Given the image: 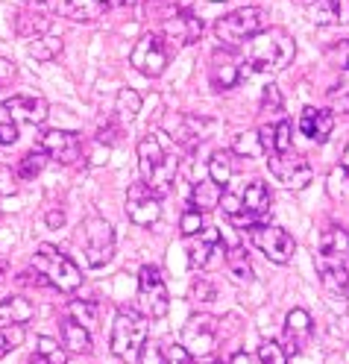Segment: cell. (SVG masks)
I'll use <instances>...</instances> for the list:
<instances>
[{
  "instance_id": "1",
  "label": "cell",
  "mask_w": 349,
  "mask_h": 364,
  "mask_svg": "<svg viewBox=\"0 0 349 364\" xmlns=\"http://www.w3.org/2000/svg\"><path fill=\"white\" fill-rule=\"evenodd\" d=\"M138 171H141V182L159 200L171 194L179 171V159H176V141L165 129H156L147 139H141V144H138Z\"/></svg>"
},
{
  "instance_id": "2",
  "label": "cell",
  "mask_w": 349,
  "mask_h": 364,
  "mask_svg": "<svg viewBox=\"0 0 349 364\" xmlns=\"http://www.w3.org/2000/svg\"><path fill=\"white\" fill-rule=\"evenodd\" d=\"M314 264L320 273V282L326 285V291H329L332 297L346 294V288H349V232L340 230V226L323 230Z\"/></svg>"
},
{
  "instance_id": "3",
  "label": "cell",
  "mask_w": 349,
  "mask_h": 364,
  "mask_svg": "<svg viewBox=\"0 0 349 364\" xmlns=\"http://www.w3.org/2000/svg\"><path fill=\"white\" fill-rule=\"evenodd\" d=\"M296 56V44L294 36L282 27H270L262 30L255 38H249L247 44V65L255 74H273L288 68Z\"/></svg>"
},
{
  "instance_id": "4",
  "label": "cell",
  "mask_w": 349,
  "mask_h": 364,
  "mask_svg": "<svg viewBox=\"0 0 349 364\" xmlns=\"http://www.w3.org/2000/svg\"><path fill=\"white\" fill-rule=\"evenodd\" d=\"M33 270L38 273L44 282L53 285V288L62 291V294H74V291L82 285L80 267H77L71 259H68L59 247H53V244H38V247H36Z\"/></svg>"
},
{
  "instance_id": "5",
  "label": "cell",
  "mask_w": 349,
  "mask_h": 364,
  "mask_svg": "<svg viewBox=\"0 0 349 364\" xmlns=\"http://www.w3.org/2000/svg\"><path fill=\"white\" fill-rule=\"evenodd\" d=\"M262 30H267V12L262 6L235 9V12L218 18V24H215V36H218V41L223 44L226 50L241 48L244 41L255 38Z\"/></svg>"
},
{
  "instance_id": "6",
  "label": "cell",
  "mask_w": 349,
  "mask_h": 364,
  "mask_svg": "<svg viewBox=\"0 0 349 364\" xmlns=\"http://www.w3.org/2000/svg\"><path fill=\"white\" fill-rule=\"evenodd\" d=\"M147 341V317L144 314H135V311H118L114 314V323H112V335H109V350L129 361L138 355V350L144 347Z\"/></svg>"
},
{
  "instance_id": "7",
  "label": "cell",
  "mask_w": 349,
  "mask_h": 364,
  "mask_svg": "<svg viewBox=\"0 0 349 364\" xmlns=\"http://www.w3.org/2000/svg\"><path fill=\"white\" fill-rule=\"evenodd\" d=\"M138 309L147 321H161L171 311V294L161 279V270L153 264H144L138 273Z\"/></svg>"
},
{
  "instance_id": "8",
  "label": "cell",
  "mask_w": 349,
  "mask_h": 364,
  "mask_svg": "<svg viewBox=\"0 0 349 364\" xmlns=\"http://www.w3.org/2000/svg\"><path fill=\"white\" fill-rule=\"evenodd\" d=\"M252 247L259 250V253H264L267 262L273 264H288L296 253V241L291 238L288 230H282V226H270V223H252L247 230Z\"/></svg>"
},
{
  "instance_id": "9",
  "label": "cell",
  "mask_w": 349,
  "mask_h": 364,
  "mask_svg": "<svg viewBox=\"0 0 349 364\" xmlns=\"http://www.w3.org/2000/svg\"><path fill=\"white\" fill-rule=\"evenodd\" d=\"M82 247H85V262L91 267H103L114 256V230L112 223L100 215H91L82 223Z\"/></svg>"
},
{
  "instance_id": "10",
  "label": "cell",
  "mask_w": 349,
  "mask_h": 364,
  "mask_svg": "<svg viewBox=\"0 0 349 364\" xmlns=\"http://www.w3.org/2000/svg\"><path fill=\"white\" fill-rule=\"evenodd\" d=\"M129 65L135 68L138 74L144 77H161L168 68V44L159 33H147L135 41V48L129 53Z\"/></svg>"
},
{
  "instance_id": "11",
  "label": "cell",
  "mask_w": 349,
  "mask_h": 364,
  "mask_svg": "<svg viewBox=\"0 0 349 364\" xmlns=\"http://www.w3.org/2000/svg\"><path fill=\"white\" fill-rule=\"evenodd\" d=\"M267 168L285 188H296V191L306 188L311 182V176H314L311 165L296 150H291V153H267Z\"/></svg>"
},
{
  "instance_id": "12",
  "label": "cell",
  "mask_w": 349,
  "mask_h": 364,
  "mask_svg": "<svg viewBox=\"0 0 349 364\" xmlns=\"http://www.w3.org/2000/svg\"><path fill=\"white\" fill-rule=\"evenodd\" d=\"M218 335H220L218 317H212V314H191L188 323H185V329H182L179 344L188 350L191 355H205V353L215 350Z\"/></svg>"
},
{
  "instance_id": "13",
  "label": "cell",
  "mask_w": 349,
  "mask_h": 364,
  "mask_svg": "<svg viewBox=\"0 0 349 364\" xmlns=\"http://www.w3.org/2000/svg\"><path fill=\"white\" fill-rule=\"evenodd\" d=\"M36 150L50 156L59 165H74L82 156V139L77 132H68V129H48V132H41Z\"/></svg>"
},
{
  "instance_id": "14",
  "label": "cell",
  "mask_w": 349,
  "mask_h": 364,
  "mask_svg": "<svg viewBox=\"0 0 349 364\" xmlns=\"http://www.w3.org/2000/svg\"><path fill=\"white\" fill-rule=\"evenodd\" d=\"M127 218L135 226H153L161 218L159 197L144 186V182H132L127 191Z\"/></svg>"
},
{
  "instance_id": "15",
  "label": "cell",
  "mask_w": 349,
  "mask_h": 364,
  "mask_svg": "<svg viewBox=\"0 0 349 364\" xmlns=\"http://www.w3.org/2000/svg\"><path fill=\"white\" fill-rule=\"evenodd\" d=\"M200 36H203V18H197L188 9L171 15L165 21V30H161V38L176 44V48H188V44L200 41Z\"/></svg>"
},
{
  "instance_id": "16",
  "label": "cell",
  "mask_w": 349,
  "mask_h": 364,
  "mask_svg": "<svg viewBox=\"0 0 349 364\" xmlns=\"http://www.w3.org/2000/svg\"><path fill=\"white\" fill-rule=\"evenodd\" d=\"M215 259H223L226 262V238L220 230H215V226H203L200 230V241L191 244L188 250V262L194 267H212Z\"/></svg>"
},
{
  "instance_id": "17",
  "label": "cell",
  "mask_w": 349,
  "mask_h": 364,
  "mask_svg": "<svg viewBox=\"0 0 349 364\" xmlns=\"http://www.w3.org/2000/svg\"><path fill=\"white\" fill-rule=\"evenodd\" d=\"M241 209H244V215H241V220H235L238 230H249L252 223H259L262 215L270 212V188L264 186L262 179H252L249 186L244 188V194H241Z\"/></svg>"
},
{
  "instance_id": "18",
  "label": "cell",
  "mask_w": 349,
  "mask_h": 364,
  "mask_svg": "<svg viewBox=\"0 0 349 364\" xmlns=\"http://www.w3.org/2000/svg\"><path fill=\"white\" fill-rule=\"evenodd\" d=\"M4 112H9V118L21 121V124H44L48 121V100H44L41 95H12L4 100Z\"/></svg>"
},
{
  "instance_id": "19",
  "label": "cell",
  "mask_w": 349,
  "mask_h": 364,
  "mask_svg": "<svg viewBox=\"0 0 349 364\" xmlns=\"http://www.w3.org/2000/svg\"><path fill=\"white\" fill-rule=\"evenodd\" d=\"M314 323H311V314L306 309H291L285 317V353L296 355L306 350V344L311 341Z\"/></svg>"
},
{
  "instance_id": "20",
  "label": "cell",
  "mask_w": 349,
  "mask_h": 364,
  "mask_svg": "<svg viewBox=\"0 0 349 364\" xmlns=\"http://www.w3.org/2000/svg\"><path fill=\"white\" fill-rule=\"evenodd\" d=\"M332 129H335V115H332V112L314 109V106L302 109V115H299V132L306 135V139L323 144V141H329Z\"/></svg>"
},
{
  "instance_id": "21",
  "label": "cell",
  "mask_w": 349,
  "mask_h": 364,
  "mask_svg": "<svg viewBox=\"0 0 349 364\" xmlns=\"http://www.w3.org/2000/svg\"><path fill=\"white\" fill-rule=\"evenodd\" d=\"M208 80H212L215 91H229V88L238 85L241 71H238V65H235V59H232L229 50H215L212 53V62H208Z\"/></svg>"
},
{
  "instance_id": "22",
  "label": "cell",
  "mask_w": 349,
  "mask_h": 364,
  "mask_svg": "<svg viewBox=\"0 0 349 364\" xmlns=\"http://www.w3.org/2000/svg\"><path fill=\"white\" fill-rule=\"evenodd\" d=\"M112 0H56V15L71 21H97Z\"/></svg>"
},
{
  "instance_id": "23",
  "label": "cell",
  "mask_w": 349,
  "mask_h": 364,
  "mask_svg": "<svg viewBox=\"0 0 349 364\" xmlns=\"http://www.w3.org/2000/svg\"><path fill=\"white\" fill-rule=\"evenodd\" d=\"M36 317V306L27 297H6L0 303V326H24Z\"/></svg>"
},
{
  "instance_id": "24",
  "label": "cell",
  "mask_w": 349,
  "mask_h": 364,
  "mask_svg": "<svg viewBox=\"0 0 349 364\" xmlns=\"http://www.w3.org/2000/svg\"><path fill=\"white\" fill-rule=\"evenodd\" d=\"M223 200V188L218 186L215 179H200L194 182V191H191V209L205 215V212H215Z\"/></svg>"
},
{
  "instance_id": "25",
  "label": "cell",
  "mask_w": 349,
  "mask_h": 364,
  "mask_svg": "<svg viewBox=\"0 0 349 364\" xmlns=\"http://www.w3.org/2000/svg\"><path fill=\"white\" fill-rule=\"evenodd\" d=\"M62 347L68 350V353H91V332L82 326V323H77L74 317H65L62 321Z\"/></svg>"
},
{
  "instance_id": "26",
  "label": "cell",
  "mask_w": 349,
  "mask_h": 364,
  "mask_svg": "<svg viewBox=\"0 0 349 364\" xmlns=\"http://www.w3.org/2000/svg\"><path fill=\"white\" fill-rule=\"evenodd\" d=\"M15 24H18V33L27 36V38H38L44 33H50V18L38 9H21Z\"/></svg>"
},
{
  "instance_id": "27",
  "label": "cell",
  "mask_w": 349,
  "mask_h": 364,
  "mask_svg": "<svg viewBox=\"0 0 349 364\" xmlns=\"http://www.w3.org/2000/svg\"><path fill=\"white\" fill-rule=\"evenodd\" d=\"M226 270L232 273L235 282H252V264L247 259V250L241 244H229L226 247Z\"/></svg>"
},
{
  "instance_id": "28",
  "label": "cell",
  "mask_w": 349,
  "mask_h": 364,
  "mask_svg": "<svg viewBox=\"0 0 349 364\" xmlns=\"http://www.w3.org/2000/svg\"><path fill=\"white\" fill-rule=\"evenodd\" d=\"M349 18V0H317L314 21L317 24H343Z\"/></svg>"
},
{
  "instance_id": "29",
  "label": "cell",
  "mask_w": 349,
  "mask_h": 364,
  "mask_svg": "<svg viewBox=\"0 0 349 364\" xmlns=\"http://www.w3.org/2000/svg\"><path fill=\"white\" fill-rule=\"evenodd\" d=\"M232 156H235L232 150H218V153H212V159H208V179H215L220 188L232 179V173H235Z\"/></svg>"
},
{
  "instance_id": "30",
  "label": "cell",
  "mask_w": 349,
  "mask_h": 364,
  "mask_svg": "<svg viewBox=\"0 0 349 364\" xmlns=\"http://www.w3.org/2000/svg\"><path fill=\"white\" fill-rule=\"evenodd\" d=\"M59 53H62V36H53V33H44V36L33 38V44H30V56L38 62H50Z\"/></svg>"
},
{
  "instance_id": "31",
  "label": "cell",
  "mask_w": 349,
  "mask_h": 364,
  "mask_svg": "<svg viewBox=\"0 0 349 364\" xmlns=\"http://www.w3.org/2000/svg\"><path fill=\"white\" fill-rule=\"evenodd\" d=\"M232 153L244 156V159H262L264 156V144L259 132H238L235 141H232Z\"/></svg>"
},
{
  "instance_id": "32",
  "label": "cell",
  "mask_w": 349,
  "mask_h": 364,
  "mask_svg": "<svg viewBox=\"0 0 349 364\" xmlns=\"http://www.w3.org/2000/svg\"><path fill=\"white\" fill-rule=\"evenodd\" d=\"M114 112H118L121 121H132L138 112H141V95L135 88H121L118 100H114Z\"/></svg>"
},
{
  "instance_id": "33",
  "label": "cell",
  "mask_w": 349,
  "mask_h": 364,
  "mask_svg": "<svg viewBox=\"0 0 349 364\" xmlns=\"http://www.w3.org/2000/svg\"><path fill=\"white\" fill-rule=\"evenodd\" d=\"M24 338H27L24 326H0V358L9 355L12 350H18L24 344Z\"/></svg>"
},
{
  "instance_id": "34",
  "label": "cell",
  "mask_w": 349,
  "mask_h": 364,
  "mask_svg": "<svg viewBox=\"0 0 349 364\" xmlns=\"http://www.w3.org/2000/svg\"><path fill=\"white\" fill-rule=\"evenodd\" d=\"M44 171V153L41 150H33V153H27L24 159L18 162V179H36L38 173Z\"/></svg>"
},
{
  "instance_id": "35",
  "label": "cell",
  "mask_w": 349,
  "mask_h": 364,
  "mask_svg": "<svg viewBox=\"0 0 349 364\" xmlns=\"http://www.w3.org/2000/svg\"><path fill=\"white\" fill-rule=\"evenodd\" d=\"M36 353H38V355H44L50 364H65V361H68V350H62V347H59V341L44 338V335L36 341Z\"/></svg>"
},
{
  "instance_id": "36",
  "label": "cell",
  "mask_w": 349,
  "mask_h": 364,
  "mask_svg": "<svg viewBox=\"0 0 349 364\" xmlns=\"http://www.w3.org/2000/svg\"><path fill=\"white\" fill-rule=\"evenodd\" d=\"M68 317H74V321L82 323L85 329H95V323H97V306L95 303H71V306H68Z\"/></svg>"
},
{
  "instance_id": "37",
  "label": "cell",
  "mask_w": 349,
  "mask_h": 364,
  "mask_svg": "<svg viewBox=\"0 0 349 364\" xmlns=\"http://www.w3.org/2000/svg\"><path fill=\"white\" fill-rule=\"evenodd\" d=\"M291 124L288 121H279L273 127V150L270 153H291L294 150V135H291Z\"/></svg>"
},
{
  "instance_id": "38",
  "label": "cell",
  "mask_w": 349,
  "mask_h": 364,
  "mask_svg": "<svg viewBox=\"0 0 349 364\" xmlns=\"http://www.w3.org/2000/svg\"><path fill=\"white\" fill-rule=\"evenodd\" d=\"M259 358H262V364H288L285 347L276 344V341H262L259 344Z\"/></svg>"
},
{
  "instance_id": "39",
  "label": "cell",
  "mask_w": 349,
  "mask_h": 364,
  "mask_svg": "<svg viewBox=\"0 0 349 364\" xmlns=\"http://www.w3.org/2000/svg\"><path fill=\"white\" fill-rule=\"evenodd\" d=\"M329 194L335 197V200H346L349 197V176H346V171L343 168H335L332 173H329Z\"/></svg>"
},
{
  "instance_id": "40",
  "label": "cell",
  "mask_w": 349,
  "mask_h": 364,
  "mask_svg": "<svg viewBox=\"0 0 349 364\" xmlns=\"http://www.w3.org/2000/svg\"><path fill=\"white\" fill-rule=\"evenodd\" d=\"M165 355H168V350L156 344V341H144V347L138 350V361L141 364H165Z\"/></svg>"
},
{
  "instance_id": "41",
  "label": "cell",
  "mask_w": 349,
  "mask_h": 364,
  "mask_svg": "<svg viewBox=\"0 0 349 364\" xmlns=\"http://www.w3.org/2000/svg\"><path fill=\"white\" fill-rule=\"evenodd\" d=\"M179 230H182V235L185 238H194V235H200V230H203V215L200 212H194V209H188L182 218H179Z\"/></svg>"
},
{
  "instance_id": "42",
  "label": "cell",
  "mask_w": 349,
  "mask_h": 364,
  "mask_svg": "<svg viewBox=\"0 0 349 364\" xmlns=\"http://www.w3.org/2000/svg\"><path fill=\"white\" fill-rule=\"evenodd\" d=\"M326 59H329L335 68H340V71H349V38L326 50Z\"/></svg>"
},
{
  "instance_id": "43",
  "label": "cell",
  "mask_w": 349,
  "mask_h": 364,
  "mask_svg": "<svg viewBox=\"0 0 349 364\" xmlns=\"http://www.w3.org/2000/svg\"><path fill=\"white\" fill-rule=\"evenodd\" d=\"M329 103H332L335 112H340V115H349V82L335 85L329 91Z\"/></svg>"
},
{
  "instance_id": "44",
  "label": "cell",
  "mask_w": 349,
  "mask_h": 364,
  "mask_svg": "<svg viewBox=\"0 0 349 364\" xmlns=\"http://www.w3.org/2000/svg\"><path fill=\"white\" fill-rule=\"evenodd\" d=\"M18 191V173L9 165H0V197H12Z\"/></svg>"
},
{
  "instance_id": "45",
  "label": "cell",
  "mask_w": 349,
  "mask_h": 364,
  "mask_svg": "<svg viewBox=\"0 0 349 364\" xmlns=\"http://www.w3.org/2000/svg\"><path fill=\"white\" fill-rule=\"evenodd\" d=\"M279 109H282V91H279V85H264L262 112H279Z\"/></svg>"
},
{
  "instance_id": "46",
  "label": "cell",
  "mask_w": 349,
  "mask_h": 364,
  "mask_svg": "<svg viewBox=\"0 0 349 364\" xmlns=\"http://www.w3.org/2000/svg\"><path fill=\"white\" fill-rule=\"evenodd\" d=\"M191 297L200 300V303H212V300H215V285L208 282L205 277L194 279V285H191Z\"/></svg>"
},
{
  "instance_id": "47",
  "label": "cell",
  "mask_w": 349,
  "mask_h": 364,
  "mask_svg": "<svg viewBox=\"0 0 349 364\" xmlns=\"http://www.w3.org/2000/svg\"><path fill=\"white\" fill-rule=\"evenodd\" d=\"M165 364H194V355L185 350L182 344H173L168 350V355H165Z\"/></svg>"
},
{
  "instance_id": "48",
  "label": "cell",
  "mask_w": 349,
  "mask_h": 364,
  "mask_svg": "<svg viewBox=\"0 0 349 364\" xmlns=\"http://www.w3.org/2000/svg\"><path fill=\"white\" fill-rule=\"evenodd\" d=\"M18 141V127L9 121V124H0V147H12Z\"/></svg>"
},
{
  "instance_id": "49",
  "label": "cell",
  "mask_w": 349,
  "mask_h": 364,
  "mask_svg": "<svg viewBox=\"0 0 349 364\" xmlns=\"http://www.w3.org/2000/svg\"><path fill=\"white\" fill-rule=\"evenodd\" d=\"M15 80V65L9 59H0V88H6Z\"/></svg>"
},
{
  "instance_id": "50",
  "label": "cell",
  "mask_w": 349,
  "mask_h": 364,
  "mask_svg": "<svg viewBox=\"0 0 349 364\" xmlns=\"http://www.w3.org/2000/svg\"><path fill=\"white\" fill-rule=\"evenodd\" d=\"M65 223V212L59 209V212H48V226L50 230H59V226Z\"/></svg>"
},
{
  "instance_id": "51",
  "label": "cell",
  "mask_w": 349,
  "mask_h": 364,
  "mask_svg": "<svg viewBox=\"0 0 349 364\" xmlns=\"http://www.w3.org/2000/svg\"><path fill=\"white\" fill-rule=\"evenodd\" d=\"M340 168L346 171V176H349V147L343 150V162H340Z\"/></svg>"
},
{
  "instance_id": "52",
  "label": "cell",
  "mask_w": 349,
  "mask_h": 364,
  "mask_svg": "<svg viewBox=\"0 0 349 364\" xmlns=\"http://www.w3.org/2000/svg\"><path fill=\"white\" fill-rule=\"evenodd\" d=\"M112 4H114V6H135L138 0H112Z\"/></svg>"
},
{
  "instance_id": "53",
  "label": "cell",
  "mask_w": 349,
  "mask_h": 364,
  "mask_svg": "<svg viewBox=\"0 0 349 364\" xmlns=\"http://www.w3.org/2000/svg\"><path fill=\"white\" fill-rule=\"evenodd\" d=\"M30 364H50V361H48V358H44V355H38V353H36V355L30 358Z\"/></svg>"
},
{
  "instance_id": "54",
  "label": "cell",
  "mask_w": 349,
  "mask_h": 364,
  "mask_svg": "<svg viewBox=\"0 0 349 364\" xmlns=\"http://www.w3.org/2000/svg\"><path fill=\"white\" fill-rule=\"evenodd\" d=\"M302 4H314V0H302Z\"/></svg>"
},
{
  "instance_id": "55",
  "label": "cell",
  "mask_w": 349,
  "mask_h": 364,
  "mask_svg": "<svg viewBox=\"0 0 349 364\" xmlns=\"http://www.w3.org/2000/svg\"><path fill=\"white\" fill-rule=\"evenodd\" d=\"M33 4H44V0H33Z\"/></svg>"
},
{
  "instance_id": "56",
  "label": "cell",
  "mask_w": 349,
  "mask_h": 364,
  "mask_svg": "<svg viewBox=\"0 0 349 364\" xmlns=\"http://www.w3.org/2000/svg\"><path fill=\"white\" fill-rule=\"evenodd\" d=\"M212 4H220V0H212Z\"/></svg>"
}]
</instances>
